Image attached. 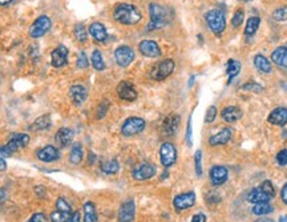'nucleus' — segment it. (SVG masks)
Returning a JSON list of instances; mask_svg holds the SVG:
<instances>
[{"label":"nucleus","instance_id":"f257e3e1","mask_svg":"<svg viewBox=\"0 0 287 222\" xmlns=\"http://www.w3.org/2000/svg\"><path fill=\"white\" fill-rule=\"evenodd\" d=\"M113 18L118 23L125 25H134L142 19V15L136 5L128 4V3H120L113 10Z\"/></svg>","mask_w":287,"mask_h":222},{"label":"nucleus","instance_id":"f03ea898","mask_svg":"<svg viewBox=\"0 0 287 222\" xmlns=\"http://www.w3.org/2000/svg\"><path fill=\"white\" fill-rule=\"evenodd\" d=\"M149 15H151V23L148 24V31L165 28L172 22V11L164 5L152 3L149 5Z\"/></svg>","mask_w":287,"mask_h":222},{"label":"nucleus","instance_id":"7ed1b4c3","mask_svg":"<svg viewBox=\"0 0 287 222\" xmlns=\"http://www.w3.org/2000/svg\"><path fill=\"white\" fill-rule=\"evenodd\" d=\"M28 142L29 136L27 133H14L4 147L0 148V155L4 157L12 156L15 152H18L20 149H23L24 147H27Z\"/></svg>","mask_w":287,"mask_h":222},{"label":"nucleus","instance_id":"20e7f679","mask_svg":"<svg viewBox=\"0 0 287 222\" xmlns=\"http://www.w3.org/2000/svg\"><path fill=\"white\" fill-rule=\"evenodd\" d=\"M207 27L214 35H221L226 28L225 14L221 10H210L205 14Z\"/></svg>","mask_w":287,"mask_h":222},{"label":"nucleus","instance_id":"39448f33","mask_svg":"<svg viewBox=\"0 0 287 222\" xmlns=\"http://www.w3.org/2000/svg\"><path fill=\"white\" fill-rule=\"evenodd\" d=\"M175 62L172 59H165L162 62H160L157 66L153 67V69L151 71V77L155 81H162L166 77H169L173 71H175Z\"/></svg>","mask_w":287,"mask_h":222},{"label":"nucleus","instance_id":"423d86ee","mask_svg":"<svg viewBox=\"0 0 287 222\" xmlns=\"http://www.w3.org/2000/svg\"><path fill=\"white\" fill-rule=\"evenodd\" d=\"M146 127L145 120L141 117H129L124 121L121 127V133L125 137H132L138 133H141Z\"/></svg>","mask_w":287,"mask_h":222},{"label":"nucleus","instance_id":"0eeeda50","mask_svg":"<svg viewBox=\"0 0 287 222\" xmlns=\"http://www.w3.org/2000/svg\"><path fill=\"white\" fill-rule=\"evenodd\" d=\"M51 19L48 16H45V15H43V16H40V18L35 20L32 25H31V28H29V36L33 39L43 38L51 29Z\"/></svg>","mask_w":287,"mask_h":222},{"label":"nucleus","instance_id":"6e6552de","mask_svg":"<svg viewBox=\"0 0 287 222\" xmlns=\"http://www.w3.org/2000/svg\"><path fill=\"white\" fill-rule=\"evenodd\" d=\"M160 161L164 168H170L177 161V149L172 142H164L160 148Z\"/></svg>","mask_w":287,"mask_h":222},{"label":"nucleus","instance_id":"1a4fd4ad","mask_svg":"<svg viewBox=\"0 0 287 222\" xmlns=\"http://www.w3.org/2000/svg\"><path fill=\"white\" fill-rule=\"evenodd\" d=\"M155 173H157V169L155 166L151 162H142V164H138V165L132 170V177L136 181H145L151 180L152 177H155Z\"/></svg>","mask_w":287,"mask_h":222},{"label":"nucleus","instance_id":"9d476101","mask_svg":"<svg viewBox=\"0 0 287 222\" xmlns=\"http://www.w3.org/2000/svg\"><path fill=\"white\" fill-rule=\"evenodd\" d=\"M196 203V193L194 192H186V193H181L176 196L173 200V206L176 208L177 212H182V210H188Z\"/></svg>","mask_w":287,"mask_h":222},{"label":"nucleus","instance_id":"9b49d317","mask_svg":"<svg viewBox=\"0 0 287 222\" xmlns=\"http://www.w3.org/2000/svg\"><path fill=\"white\" fill-rule=\"evenodd\" d=\"M114 59L118 66L125 68V67L131 66L134 60V51L128 45H121L114 51Z\"/></svg>","mask_w":287,"mask_h":222},{"label":"nucleus","instance_id":"f8f14e48","mask_svg":"<svg viewBox=\"0 0 287 222\" xmlns=\"http://www.w3.org/2000/svg\"><path fill=\"white\" fill-rule=\"evenodd\" d=\"M209 178L213 186L223 185L229 178V169L223 165H214L209 170Z\"/></svg>","mask_w":287,"mask_h":222},{"label":"nucleus","instance_id":"ddd939ff","mask_svg":"<svg viewBox=\"0 0 287 222\" xmlns=\"http://www.w3.org/2000/svg\"><path fill=\"white\" fill-rule=\"evenodd\" d=\"M136 216V203L133 200H128L118 210V222H133Z\"/></svg>","mask_w":287,"mask_h":222},{"label":"nucleus","instance_id":"4468645a","mask_svg":"<svg viewBox=\"0 0 287 222\" xmlns=\"http://www.w3.org/2000/svg\"><path fill=\"white\" fill-rule=\"evenodd\" d=\"M117 95L124 101H134L137 99V90L131 83L121 81L117 85Z\"/></svg>","mask_w":287,"mask_h":222},{"label":"nucleus","instance_id":"2eb2a0df","mask_svg":"<svg viewBox=\"0 0 287 222\" xmlns=\"http://www.w3.org/2000/svg\"><path fill=\"white\" fill-rule=\"evenodd\" d=\"M68 59V49L66 45H59L51 52V64L55 68H62L66 64Z\"/></svg>","mask_w":287,"mask_h":222},{"label":"nucleus","instance_id":"dca6fc26","mask_svg":"<svg viewBox=\"0 0 287 222\" xmlns=\"http://www.w3.org/2000/svg\"><path fill=\"white\" fill-rule=\"evenodd\" d=\"M138 49L140 52L146 57H160L161 56V48L153 40H142L138 44Z\"/></svg>","mask_w":287,"mask_h":222},{"label":"nucleus","instance_id":"f3484780","mask_svg":"<svg viewBox=\"0 0 287 222\" xmlns=\"http://www.w3.org/2000/svg\"><path fill=\"white\" fill-rule=\"evenodd\" d=\"M233 137V129L231 128H223L220 132L213 134L209 137V144L212 147H218V145H225L230 141Z\"/></svg>","mask_w":287,"mask_h":222},{"label":"nucleus","instance_id":"a211bd4d","mask_svg":"<svg viewBox=\"0 0 287 222\" xmlns=\"http://www.w3.org/2000/svg\"><path fill=\"white\" fill-rule=\"evenodd\" d=\"M69 96H71L72 103L77 105V107H80L88 99V90H87L85 87H83L80 84L72 85L71 89H69Z\"/></svg>","mask_w":287,"mask_h":222},{"label":"nucleus","instance_id":"6ab92c4d","mask_svg":"<svg viewBox=\"0 0 287 222\" xmlns=\"http://www.w3.org/2000/svg\"><path fill=\"white\" fill-rule=\"evenodd\" d=\"M267 121L273 125H278V127H285L287 124V108L285 107H278V108L273 109L271 113L268 114Z\"/></svg>","mask_w":287,"mask_h":222},{"label":"nucleus","instance_id":"aec40b11","mask_svg":"<svg viewBox=\"0 0 287 222\" xmlns=\"http://www.w3.org/2000/svg\"><path fill=\"white\" fill-rule=\"evenodd\" d=\"M38 158L44 162H53L60 158V152L53 145H47L38 152Z\"/></svg>","mask_w":287,"mask_h":222},{"label":"nucleus","instance_id":"412c9836","mask_svg":"<svg viewBox=\"0 0 287 222\" xmlns=\"http://www.w3.org/2000/svg\"><path fill=\"white\" fill-rule=\"evenodd\" d=\"M73 136H75V133H73L72 129H69V128H60L57 131L56 136H55V142L57 144V147L66 148L73 140Z\"/></svg>","mask_w":287,"mask_h":222},{"label":"nucleus","instance_id":"4be33fe9","mask_svg":"<svg viewBox=\"0 0 287 222\" xmlns=\"http://www.w3.org/2000/svg\"><path fill=\"white\" fill-rule=\"evenodd\" d=\"M179 121H181V117H179L178 114L172 113L169 116H166L164 120V123H162V129H164V132L166 134H169V136H173L176 134V132L178 131L179 128Z\"/></svg>","mask_w":287,"mask_h":222},{"label":"nucleus","instance_id":"5701e85b","mask_svg":"<svg viewBox=\"0 0 287 222\" xmlns=\"http://www.w3.org/2000/svg\"><path fill=\"white\" fill-rule=\"evenodd\" d=\"M221 116L226 123L234 124L237 121H240L241 117H242V111L236 105H230V107H226V108L222 109Z\"/></svg>","mask_w":287,"mask_h":222},{"label":"nucleus","instance_id":"b1692460","mask_svg":"<svg viewBox=\"0 0 287 222\" xmlns=\"http://www.w3.org/2000/svg\"><path fill=\"white\" fill-rule=\"evenodd\" d=\"M89 33H90V36H92L96 42H99V43L105 42L107 38H108V32H107L105 25H104L103 23H99V22L90 24Z\"/></svg>","mask_w":287,"mask_h":222},{"label":"nucleus","instance_id":"393cba45","mask_svg":"<svg viewBox=\"0 0 287 222\" xmlns=\"http://www.w3.org/2000/svg\"><path fill=\"white\" fill-rule=\"evenodd\" d=\"M271 62L287 71V47L275 48L271 53Z\"/></svg>","mask_w":287,"mask_h":222},{"label":"nucleus","instance_id":"a878e982","mask_svg":"<svg viewBox=\"0 0 287 222\" xmlns=\"http://www.w3.org/2000/svg\"><path fill=\"white\" fill-rule=\"evenodd\" d=\"M270 197H268L267 194L265 193L264 190L261 189V186L259 188H254V189H251L247 193V201L251 203H261V202H268L270 201Z\"/></svg>","mask_w":287,"mask_h":222},{"label":"nucleus","instance_id":"bb28decb","mask_svg":"<svg viewBox=\"0 0 287 222\" xmlns=\"http://www.w3.org/2000/svg\"><path fill=\"white\" fill-rule=\"evenodd\" d=\"M254 66L259 72L262 73H271L273 71V67H271V62L268 60L267 57L264 55H255L254 56Z\"/></svg>","mask_w":287,"mask_h":222},{"label":"nucleus","instance_id":"cd10ccee","mask_svg":"<svg viewBox=\"0 0 287 222\" xmlns=\"http://www.w3.org/2000/svg\"><path fill=\"white\" fill-rule=\"evenodd\" d=\"M241 72V63L234 59H229L226 63V75H227V84H231V81L234 80V77L238 76Z\"/></svg>","mask_w":287,"mask_h":222},{"label":"nucleus","instance_id":"c85d7f7f","mask_svg":"<svg viewBox=\"0 0 287 222\" xmlns=\"http://www.w3.org/2000/svg\"><path fill=\"white\" fill-rule=\"evenodd\" d=\"M83 213H84V222H97V212H96V206L93 202L87 201L83 205Z\"/></svg>","mask_w":287,"mask_h":222},{"label":"nucleus","instance_id":"c756f323","mask_svg":"<svg viewBox=\"0 0 287 222\" xmlns=\"http://www.w3.org/2000/svg\"><path fill=\"white\" fill-rule=\"evenodd\" d=\"M83 157H84V151H83V147L81 144L76 142L75 145L72 147L71 153H69V162L72 165H80L81 161H83Z\"/></svg>","mask_w":287,"mask_h":222},{"label":"nucleus","instance_id":"7c9ffc66","mask_svg":"<svg viewBox=\"0 0 287 222\" xmlns=\"http://www.w3.org/2000/svg\"><path fill=\"white\" fill-rule=\"evenodd\" d=\"M259 24H261V19H259L258 16H253V18H249V19H247L245 27L246 38H253V36H254L255 32L258 31Z\"/></svg>","mask_w":287,"mask_h":222},{"label":"nucleus","instance_id":"2f4dec72","mask_svg":"<svg viewBox=\"0 0 287 222\" xmlns=\"http://www.w3.org/2000/svg\"><path fill=\"white\" fill-rule=\"evenodd\" d=\"M49 127H51V116L49 114H44V116H40V117L36 118L29 129L31 131H45Z\"/></svg>","mask_w":287,"mask_h":222},{"label":"nucleus","instance_id":"473e14b6","mask_svg":"<svg viewBox=\"0 0 287 222\" xmlns=\"http://www.w3.org/2000/svg\"><path fill=\"white\" fill-rule=\"evenodd\" d=\"M251 212H253L254 216H267V214L274 212V206L268 202L255 203L253 209H251Z\"/></svg>","mask_w":287,"mask_h":222},{"label":"nucleus","instance_id":"72a5a7b5","mask_svg":"<svg viewBox=\"0 0 287 222\" xmlns=\"http://www.w3.org/2000/svg\"><path fill=\"white\" fill-rule=\"evenodd\" d=\"M120 170V164L117 160H108L101 164V172L105 175H116Z\"/></svg>","mask_w":287,"mask_h":222},{"label":"nucleus","instance_id":"f704fd0d","mask_svg":"<svg viewBox=\"0 0 287 222\" xmlns=\"http://www.w3.org/2000/svg\"><path fill=\"white\" fill-rule=\"evenodd\" d=\"M90 62H92V66L96 71H104L105 69V62H104V57L99 49H94L92 52Z\"/></svg>","mask_w":287,"mask_h":222},{"label":"nucleus","instance_id":"c9c22d12","mask_svg":"<svg viewBox=\"0 0 287 222\" xmlns=\"http://www.w3.org/2000/svg\"><path fill=\"white\" fill-rule=\"evenodd\" d=\"M75 36L77 39V42L80 43H85L87 42V39H88V31L85 28L84 24H76L75 27Z\"/></svg>","mask_w":287,"mask_h":222},{"label":"nucleus","instance_id":"e433bc0d","mask_svg":"<svg viewBox=\"0 0 287 222\" xmlns=\"http://www.w3.org/2000/svg\"><path fill=\"white\" fill-rule=\"evenodd\" d=\"M71 216L72 214H69V213L60 212V210H57L56 209V210L49 216V220H51V222H68L69 221V218H71Z\"/></svg>","mask_w":287,"mask_h":222},{"label":"nucleus","instance_id":"4c0bfd02","mask_svg":"<svg viewBox=\"0 0 287 222\" xmlns=\"http://www.w3.org/2000/svg\"><path fill=\"white\" fill-rule=\"evenodd\" d=\"M56 209H57V210H60V212L69 213V214H72L71 205L68 203V201H66V200L64 199V197H59V199H57Z\"/></svg>","mask_w":287,"mask_h":222},{"label":"nucleus","instance_id":"58836bf2","mask_svg":"<svg viewBox=\"0 0 287 222\" xmlns=\"http://www.w3.org/2000/svg\"><path fill=\"white\" fill-rule=\"evenodd\" d=\"M243 19H245V12H243V10H237L234 12L233 19H231V25L234 28H238V27H241V24L243 23Z\"/></svg>","mask_w":287,"mask_h":222},{"label":"nucleus","instance_id":"ea45409f","mask_svg":"<svg viewBox=\"0 0 287 222\" xmlns=\"http://www.w3.org/2000/svg\"><path fill=\"white\" fill-rule=\"evenodd\" d=\"M273 19L277 20V22H286L287 20V7L283 5V7H279L273 12Z\"/></svg>","mask_w":287,"mask_h":222},{"label":"nucleus","instance_id":"a19ab883","mask_svg":"<svg viewBox=\"0 0 287 222\" xmlns=\"http://www.w3.org/2000/svg\"><path fill=\"white\" fill-rule=\"evenodd\" d=\"M194 164H196V173L198 177L202 176V152L197 151L194 153Z\"/></svg>","mask_w":287,"mask_h":222},{"label":"nucleus","instance_id":"79ce46f5","mask_svg":"<svg viewBox=\"0 0 287 222\" xmlns=\"http://www.w3.org/2000/svg\"><path fill=\"white\" fill-rule=\"evenodd\" d=\"M241 90H247V92H255V93H261L262 90H264V87L262 85L257 84V83H253V81H250V83H246L241 87Z\"/></svg>","mask_w":287,"mask_h":222},{"label":"nucleus","instance_id":"37998d69","mask_svg":"<svg viewBox=\"0 0 287 222\" xmlns=\"http://www.w3.org/2000/svg\"><path fill=\"white\" fill-rule=\"evenodd\" d=\"M261 189L264 190L265 193L267 194L270 199H273V197H275V189H274V185L271 181H264L262 184H261Z\"/></svg>","mask_w":287,"mask_h":222},{"label":"nucleus","instance_id":"c03bdc74","mask_svg":"<svg viewBox=\"0 0 287 222\" xmlns=\"http://www.w3.org/2000/svg\"><path fill=\"white\" fill-rule=\"evenodd\" d=\"M76 66H77V68H79V69H85V68H88V66H89L88 56H87V53H85L84 51H81V52L79 53Z\"/></svg>","mask_w":287,"mask_h":222},{"label":"nucleus","instance_id":"a18cd8bd","mask_svg":"<svg viewBox=\"0 0 287 222\" xmlns=\"http://www.w3.org/2000/svg\"><path fill=\"white\" fill-rule=\"evenodd\" d=\"M217 117V107L216 105H212V107H209L206 111V114H205V123L210 124L213 123Z\"/></svg>","mask_w":287,"mask_h":222},{"label":"nucleus","instance_id":"49530a36","mask_svg":"<svg viewBox=\"0 0 287 222\" xmlns=\"http://www.w3.org/2000/svg\"><path fill=\"white\" fill-rule=\"evenodd\" d=\"M108 109H109L108 100H104V101H101L99 107H97V113H96L97 118H103L104 116L107 114V112H108Z\"/></svg>","mask_w":287,"mask_h":222},{"label":"nucleus","instance_id":"de8ad7c7","mask_svg":"<svg viewBox=\"0 0 287 222\" xmlns=\"http://www.w3.org/2000/svg\"><path fill=\"white\" fill-rule=\"evenodd\" d=\"M275 158H277L278 165L286 166L287 165V149H282L281 152H278V155Z\"/></svg>","mask_w":287,"mask_h":222},{"label":"nucleus","instance_id":"09e8293b","mask_svg":"<svg viewBox=\"0 0 287 222\" xmlns=\"http://www.w3.org/2000/svg\"><path fill=\"white\" fill-rule=\"evenodd\" d=\"M48 220L49 218L44 213H35V214L31 216V218L27 222H48Z\"/></svg>","mask_w":287,"mask_h":222},{"label":"nucleus","instance_id":"8fccbe9b","mask_svg":"<svg viewBox=\"0 0 287 222\" xmlns=\"http://www.w3.org/2000/svg\"><path fill=\"white\" fill-rule=\"evenodd\" d=\"M186 141H188L189 147H192V144H193V141H192V117H189V121H188V129H186Z\"/></svg>","mask_w":287,"mask_h":222},{"label":"nucleus","instance_id":"3c124183","mask_svg":"<svg viewBox=\"0 0 287 222\" xmlns=\"http://www.w3.org/2000/svg\"><path fill=\"white\" fill-rule=\"evenodd\" d=\"M206 221H207V218L203 213H197V214H194L190 222H206Z\"/></svg>","mask_w":287,"mask_h":222},{"label":"nucleus","instance_id":"603ef678","mask_svg":"<svg viewBox=\"0 0 287 222\" xmlns=\"http://www.w3.org/2000/svg\"><path fill=\"white\" fill-rule=\"evenodd\" d=\"M68 222H81V216H80V212H75L72 213L71 218H69V221Z\"/></svg>","mask_w":287,"mask_h":222},{"label":"nucleus","instance_id":"864d4df0","mask_svg":"<svg viewBox=\"0 0 287 222\" xmlns=\"http://www.w3.org/2000/svg\"><path fill=\"white\" fill-rule=\"evenodd\" d=\"M281 199H282L283 203H286L287 205V184L283 185L282 190H281Z\"/></svg>","mask_w":287,"mask_h":222},{"label":"nucleus","instance_id":"5fc2aeb1","mask_svg":"<svg viewBox=\"0 0 287 222\" xmlns=\"http://www.w3.org/2000/svg\"><path fill=\"white\" fill-rule=\"evenodd\" d=\"M7 197H8V194H7V190L5 189H0V205L3 202H5V200H7Z\"/></svg>","mask_w":287,"mask_h":222},{"label":"nucleus","instance_id":"6e6d98bb","mask_svg":"<svg viewBox=\"0 0 287 222\" xmlns=\"http://www.w3.org/2000/svg\"><path fill=\"white\" fill-rule=\"evenodd\" d=\"M7 169V162L3 157H0V172H4Z\"/></svg>","mask_w":287,"mask_h":222},{"label":"nucleus","instance_id":"4d7b16f0","mask_svg":"<svg viewBox=\"0 0 287 222\" xmlns=\"http://www.w3.org/2000/svg\"><path fill=\"white\" fill-rule=\"evenodd\" d=\"M12 3V0H0V5L1 7H7L8 4H11Z\"/></svg>","mask_w":287,"mask_h":222},{"label":"nucleus","instance_id":"13d9d810","mask_svg":"<svg viewBox=\"0 0 287 222\" xmlns=\"http://www.w3.org/2000/svg\"><path fill=\"white\" fill-rule=\"evenodd\" d=\"M254 222H275L271 218H258V220H255Z\"/></svg>","mask_w":287,"mask_h":222},{"label":"nucleus","instance_id":"bf43d9fd","mask_svg":"<svg viewBox=\"0 0 287 222\" xmlns=\"http://www.w3.org/2000/svg\"><path fill=\"white\" fill-rule=\"evenodd\" d=\"M36 193L38 194H40V192H42V197L43 196H44V194H45V190H44V188H43V186H40V188H39V186H36Z\"/></svg>","mask_w":287,"mask_h":222},{"label":"nucleus","instance_id":"052dcab7","mask_svg":"<svg viewBox=\"0 0 287 222\" xmlns=\"http://www.w3.org/2000/svg\"><path fill=\"white\" fill-rule=\"evenodd\" d=\"M96 158H97V157H96V155H94V153H92V152H90V153H89V164H92V162H94V161H96Z\"/></svg>","mask_w":287,"mask_h":222},{"label":"nucleus","instance_id":"680f3d73","mask_svg":"<svg viewBox=\"0 0 287 222\" xmlns=\"http://www.w3.org/2000/svg\"><path fill=\"white\" fill-rule=\"evenodd\" d=\"M279 222H287V216H282L279 218Z\"/></svg>","mask_w":287,"mask_h":222},{"label":"nucleus","instance_id":"e2e57ef3","mask_svg":"<svg viewBox=\"0 0 287 222\" xmlns=\"http://www.w3.org/2000/svg\"><path fill=\"white\" fill-rule=\"evenodd\" d=\"M193 83H194V76H192V77H190V81H189V87H192Z\"/></svg>","mask_w":287,"mask_h":222},{"label":"nucleus","instance_id":"0e129e2a","mask_svg":"<svg viewBox=\"0 0 287 222\" xmlns=\"http://www.w3.org/2000/svg\"><path fill=\"white\" fill-rule=\"evenodd\" d=\"M240 1H250V0H240Z\"/></svg>","mask_w":287,"mask_h":222}]
</instances>
